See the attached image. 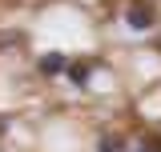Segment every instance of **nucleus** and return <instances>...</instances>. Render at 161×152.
<instances>
[{
    "label": "nucleus",
    "mask_w": 161,
    "mask_h": 152,
    "mask_svg": "<svg viewBox=\"0 0 161 152\" xmlns=\"http://www.w3.org/2000/svg\"><path fill=\"white\" fill-rule=\"evenodd\" d=\"M125 24H129L133 32H149V28H153V8H149L145 0H133L129 12H125Z\"/></svg>",
    "instance_id": "obj_1"
},
{
    "label": "nucleus",
    "mask_w": 161,
    "mask_h": 152,
    "mask_svg": "<svg viewBox=\"0 0 161 152\" xmlns=\"http://www.w3.org/2000/svg\"><path fill=\"white\" fill-rule=\"evenodd\" d=\"M40 72H44V76L69 72V56H64V52H44V56H40Z\"/></svg>",
    "instance_id": "obj_2"
},
{
    "label": "nucleus",
    "mask_w": 161,
    "mask_h": 152,
    "mask_svg": "<svg viewBox=\"0 0 161 152\" xmlns=\"http://www.w3.org/2000/svg\"><path fill=\"white\" fill-rule=\"evenodd\" d=\"M89 72H93V64H85V60H80V64H69V80H73V84H77V88H85V84H89Z\"/></svg>",
    "instance_id": "obj_3"
},
{
    "label": "nucleus",
    "mask_w": 161,
    "mask_h": 152,
    "mask_svg": "<svg viewBox=\"0 0 161 152\" xmlns=\"http://www.w3.org/2000/svg\"><path fill=\"white\" fill-rule=\"evenodd\" d=\"M125 148V140H121L117 132H109V136H101V144H97V152H121Z\"/></svg>",
    "instance_id": "obj_4"
},
{
    "label": "nucleus",
    "mask_w": 161,
    "mask_h": 152,
    "mask_svg": "<svg viewBox=\"0 0 161 152\" xmlns=\"http://www.w3.org/2000/svg\"><path fill=\"white\" fill-rule=\"evenodd\" d=\"M137 152H161V136H145L137 144Z\"/></svg>",
    "instance_id": "obj_5"
}]
</instances>
